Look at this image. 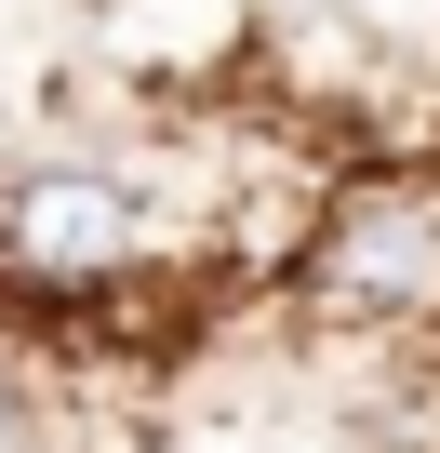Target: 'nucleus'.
<instances>
[{
  "instance_id": "f257e3e1",
  "label": "nucleus",
  "mask_w": 440,
  "mask_h": 453,
  "mask_svg": "<svg viewBox=\"0 0 440 453\" xmlns=\"http://www.w3.org/2000/svg\"><path fill=\"white\" fill-rule=\"evenodd\" d=\"M0 254H14L27 280H107V267L147 254V213H134L120 173L67 160V173H27L14 200H0Z\"/></svg>"
},
{
  "instance_id": "f03ea898",
  "label": "nucleus",
  "mask_w": 440,
  "mask_h": 453,
  "mask_svg": "<svg viewBox=\"0 0 440 453\" xmlns=\"http://www.w3.org/2000/svg\"><path fill=\"white\" fill-rule=\"evenodd\" d=\"M307 294H320L334 320H427V307H440V213H427L413 187L360 200L334 241H320Z\"/></svg>"
},
{
  "instance_id": "7ed1b4c3",
  "label": "nucleus",
  "mask_w": 440,
  "mask_h": 453,
  "mask_svg": "<svg viewBox=\"0 0 440 453\" xmlns=\"http://www.w3.org/2000/svg\"><path fill=\"white\" fill-rule=\"evenodd\" d=\"M94 54L134 81H213L254 54V0H94Z\"/></svg>"
},
{
  "instance_id": "20e7f679",
  "label": "nucleus",
  "mask_w": 440,
  "mask_h": 453,
  "mask_svg": "<svg viewBox=\"0 0 440 453\" xmlns=\"http://www.w3.org/2000/svg\"><path fill=\"white\" fill-rule=\"evenodd\" d=\"M14 426H27V400H14V373H0V453H14Z\"/></svg>"
},
{
  "instance_id": "39448f33",
  "label": "nucleus",
  "mask_w": 440,
  "mask_h": 453,
  "mask_svg": "<svg viewBox=\"0 0 440 453\" xmlns=\"http://www.w3.org/2000/svg\"><path fill=\"white\" fill-rule=\"evenodd\" d=\"M0 120H14V94H0Z\"/></svg>"
}]
</instances>
